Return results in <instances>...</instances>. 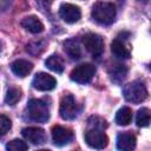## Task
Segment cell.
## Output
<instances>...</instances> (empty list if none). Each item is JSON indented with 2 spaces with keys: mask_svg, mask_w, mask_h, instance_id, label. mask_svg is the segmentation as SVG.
<instances>
[{
  "mask_svg": "<svg viewBox=\"0 0 151 151\" xmlns=\"http://www.w3.org/2000/svg\"><path fill=\"white\" fill-rule=\"evenodd\" d=\"M45 65L47 68H50L51 71L55 72V73H63L64 71V60L60 55L58 54H52L50 55L46 60H45Z\"/></svg>",
  "mask_w": 151,
  "mask_h": 151,
  "instance_id": "obj_19",
  "label": "cell"
},
{
  "mask_svg": "<svg viewBox=\"0 0 151 151\" xmlns=\"http://www.w3.org/2000/svg\"><path fill=\"white\" fill-rule=\"evenodd\" d=\"M96 74V66L90 63H84L78 66H76L71 73L70 78L72 81L78 84H87L92 80V78Z\"/></svg>",
  "mask_w": 151,
  "mask_h": 151,
  "instance_id": "obj_4",
  "label": "cell"
},
{
  "mask_svg": "<svg viewBox=\"0 0 151 151\" xmlns=\"http://www.w3.org/2000/svg\"><path fill=\"white\" fill-rule=\"evenodd\" d=\"M59 15L60 18L67 24L77 22L81 17V11L78 6L72 4H61L59 7Z\"/></svg>",
  "mask_w": 151,
  "mask_h": 151,
  "instance_id": "obj_11",
  "label": "cell"
},
{
  "mask_svg": "<svg viewBox=\"0 0 151 151\" xmlns=\"http://www.w3.org/2000/svg\"><path fill=\"white\" fill-rule=\"evenodd\" d=\"M132 120V110L127 106H123L122 109H119L116 113L114 117V122L117 125L120 126H126L131 123Z\"/></svg>",
  "mask_w": 151,
  "mask_h": 151,
  "instance_id": "obj_18",
  "label": "cell"
},
{
  "mask_svg": "<svg viewBox=\"0 0 151 151\" xmlns=\"http://www.w3.org/2000/svg\"><path fill=\"white\" fill-rule=\"evenodd\" d=\"M92 18L101 25H111L116 20L117 9L112 2L109 1H98L93 5L91 11Z\"/></svg>",
  "mask_w": 151,
  "mask_h": 151,
  "instance_id": "obj_1",
  "label": "cell"
},
{
  "mask_svg": "<svg viewBox=\"0 0 151 151\" xmlns=\"http://www.w3.org/2000/svg\"><path fill=\"white\" fill-rule=\"evenodd\" d=\"M88 125H91L92 127L101 129V130H104V129L107 127L106 120H104V119L100 118V117H94V116H92V117L88 119Z\"/></svg>",
  "mask_w": 151,
  "mask_h": 151,
  "instance_id": "obj_24",
  "label": "cell"
},
{
  "mask_svg": "<svg viewBox=\"0 0 151 151\" xmlns=\"http://www.w3.org/2000/svg\"><path fill=\"white\" fill-rule=\"evenodd\" d=\"M136 144H137L136 136L130 131L120 132L117 136V149H119V150L131 151L136 147Z\"/></svg>",
  "mask_w": 151,
  "mask_h": 151,
  "instance_id": "obj_12",
  "label": "cell"
},
{
  "mask_svg": "<svg viewBox=\"0 0 151 151\" xmlns=\"http://www.w3.org/2000/svg\"><path fill=\"white\" fill-rule=\"evenodd\" d=\"M83 45L86 51L93 55V58H99L104 52V40L97 33H87L81 39Z\"/></svg>",
  "mask_w": 151,
  "mask_h": 151,
  "instance_id": "obj_5",
  "label": "cell"
},
{
  "mask_svg": "<svg viewBox=\"0 0 151 151\" xmlns=\"http://www.w3.org/2000/svg\"><path fill=\"white\" fill-rule=\"evenodd\" d=\"M21 134L24 136V138L32 143L33 145H41L46 142V133L45 130L38 126H28V127H24L21 130Z\"/></svg>",
  "mask_w": 151,
  "mask_h": 151,
  "instance_id": "obj_10",
  "label": "cell"
},
{
  "mask_svg": "<svg viewBox=\"0 0 151 151\" xmlns=\"http://www.w3.org/2000/svg\"><path fill=\"white\" fill-rule=\"evenodd\" d=\"M27 114L29 119L37 123H46L50 119V110L45 101L40 99H31L27 103Z\"/></svg>",
  "mask_w": 151,
  "mask_h": 151,
  "instance_id": "obj_3",
  "label": "cell"
},
{
  "mask_svg": "<svg viewBox=\"0 0 151 151\" xmlns=\"http://www.w3.org/2000/svg\"><path fill=\"white\" fill-rule=\"evenodd\" d=\"M11 127H12V122H11V119H9L7 116L1 114V116H0V131H1V134H2V136L6 134V133L9 131Z\"/></svg>",
  "mask_w": 151,
  "mask_h": 151,
  "instance_id": "obj_25",
  "label": "cell"
},
{
  "mask_svg": "<svg viewBox=\"0 0 151 151\" xmlns=\"http://www.w3.org/2000/svg\"><path fill=\"white\" fill-rule=\"evenodd\" d=\"M111 52L112 54L118 59H129L131 57V53L129 48L124 45V42L120 39H114L111 42Z\"/></svg>",
  "mask_w": 151,
  "mask_h": 151,
  "instance_id": "obj_17",
  "label": "cell"
},
{
  "mask_svg": "<svg viewBox=\"0 0 151 151\" xmlns=\"http://www.w3.org/2000/svg\"><path fill=\"white\" fill-rule=\"evenodd\" d=\"M6 149L8 151H25L28 149V145L21 139H13L7 143Z\"/></svg>",
  "mask_w": 151,
  "mask_h": 151,
  "instance_id": "obj_23",
  "label": "cell"
},
{
  "mask_svg": "<svg viewBox=\"0 0 151 151\" xmlns=\"http://www.w3.org/2000/svg\"><path fill=\"white\" fill-rule=\"evenodd\" d=\"M48 1H52V0H48Z\"/></svg>",
  "mask_w": 151,
  "mask_h": 151,
  "instance_id": "obj_29",
  "label": "cell"
},
{
  "mask_svg": "<svg viewBox=\"0 0 151 151\" xmlns=\"http://www.w3.org/2000/svg\"><path fill=\"white\" fill-rule=\"evenodd\" d=\"M55 85H57L55 78L46 72L37 73L32 79V86L38 91H51L55 87Z\"/></svg>",
  "mask_w": 151,
  "mask_h": 151,
  "instance_id": "obj_8",
  "label": "cell"
},
{
  "mask_svg": "<svg viewBox=\"0 0 151 151\" xmlns=\"http://www.w3.org/2000/svg\"><path fill=\"white\" fill-rule=\"evenodd\" d=\"M149 17H150V20H151V7H150V12H149Z\"/></svg>",
  "mask_w": 151,
  "mask_h": 151,
  "instance_id": "obj_26",
  "label": "cell"
},
{
  "mask_svg": "<svg viewBox=\"0 0 151 151\" xmlns=\"http://www.w3.org/2000/svg\"><path fill=\"white\" fill-rule=\"evenodd\" d=\"M45 45H46V41H44V40L33 41V42L27 44V46H26V51H27L28 53H31L32 55H39V54L44 51Z\"/></svg>",
  "mask_w": 151,
  "mask_h": 151,
  "instance_id": "obj_22",
  "label": "cell"
},
{
  "mask_svg": "<svg viewBox=\"0 0 151 151\" xmlns=\"http://www.w3.org/2000/svg\"><path fill=\"white\" fill-rule=\"evenodd\" d=\"M64 46V51L66 52V54L73 59V60H78L81 58V48L80 45L78 42V40L76 39H67L63 42Z\"/></svg>",
  "mask_w": 151,
  "mask_h": 151,
  "instance_id": "obj_15",
  "label": "cell"
},
{
  "mask_svg": "<svg viewBox=\"0 0 151 151\" xmlns=\"http://www.w3.org/2000/svg\"><path fill=\"white\" fill-rule=\"evenodd\" d=\"M151 123V111L147 107H142L137 111L136 124L139 127H146Z\"/></svg>",
  "mask_w": 151,
  "mask_h": 151,
  "instance_id": "obj_20",
  "label": "cell"
},
{
  "mask_svg": "<svg viewBox=\"0 0 151 151\" xmlns=\"http://www.w3.org/2000/svg\"><path fill=\"white\" fill-rule=\"evenodd\" d=\"M85 142L86 144L92 147V149H104L109 144V138L105 134L104 130L97 129V127H91L85 132Z\"/></svg>",
  "mask_w": 151,
  "mask_h": 151,
  "instance_id": "obj_6",
  "label": "cell"
},
{
  "mask_svg": "<svg viewBox=\"0 0 151 151\" xmlns=\"http://www.w3.org/2000/svg\"><path fill=\"white\" fill-rule=\"evenodd\" d=\"M127 67L123 64H116L114 66L111 67V70L109 71V74H110V78L113 83L116 84H122L125 78L127 77Z\"/></svg>",
  "mask_w": 151,
  "mask_h": 151,
  "instance_id": "obj_16",
  "label": "cell"
},
{
  "mask_svg": "<svg viewBox=\"0 0 151 151\" xmlns=\"http://www.w3.org/2000/svg\"><path fill=\"white\" fill-rule=\"evenodd\" d=\"M149 70H151V64H149Z\"/></svg>",
  "mask_w": 151,
  "mask_h": 151,
  "instance_id": "obj_28",
  "label": "cell"
},
{
  "mask_svg": "<svg viewBox=\"0 0 151 151\" xmlns=\"http://www.w3.org/2000/svg\"><path fill=\"white\" fill-rule=\"evenodd\" d=\"M21 26L33 33V34H38V33H41L44 31V24L40 21V19L35 15H28V17H25L22 20H21Z\"/></svg>",
  "mask_w": 151,
  "mask_h": 151,
  "instance_id": "obj_14",
  "label": "cell"
},
{
  "mask_svg": "<svg viewBox=\"0 0 151 151\" xmlns=\"http://www.w3.org/2000/svg\"><path fill=\"white\" fill-rule=\"evenodd\" d=\"M123 96L126 101L132 104H139L144 101L147 97V90L143 81L134 80L126 84L123 88Z\"/></svg>",
  "mask_w": 151,
  "mask_h": 151,
  "instance_id": "obj_2",
  "label": "cell"
},
{
  "mask_svg": "<svg viewBox=\"0 0 151 151\" xmlns=\"http://www.w3.org/2000/svg\"><path fill=\"white\" fill-rule=\"evenodd\" d=\"M20 98H21V90L12 87V88H9L7 91V93L5 96V103L7 105L13 106V105H15L20 100Z\"/></svg>",
  "mask_w": 151,
  "mask_h": 151,
  "instance_id": "obj_21",
  "label": "cell"
},
{
  "mask_svg": "<svg viewBox=\"0 0 151 151\" xmlns=\"http://www.w3.org/2000/svg\"><path fill=\"white\" fill-rule=\"evenodd\" d=\"M137 1H143V2H145V1H147V0H137Z\"/></svg>",
  "mask_w": 151,
  "mask_h": 151,
  "instance_id": "obj_27",
  "label": "cell"
},
{
  "mask_svg": "<svg viewBox=\"0 0 151 151\" xmlns=\"http://www.w3.org/2000/svg\"><path fill=\"white\" fill-rule=\"evenodd\" d=\"M11 70L17 77L25 78L33 70V64L25 59H17L11 64Z\"/></svg>",
  "mask_w": 151,
  "mask_h": 151,
  "instance_id": "obj_13",
  "label": "cell"
},
{
  "mask_svg": "<svg viewBox=\"0 0 151 151\" xmlns=\"http://www.w3.org/2000/svg\"><path fill=\"white\" fill-rule=\"evenodd\" d=\"M51 134H52V140L57 146H64L71 143V140L73 139L72 130L60 125H54L51 130Z\"/></svg>",
  "mask_w": 151,
  "mask_h": 151,
  "instance_id": "obj_9",
  "label": "cell"
},
{
  "mask_svg": "<svg viewBox=\"0 0 151 151\" xmlns=\"http://www.w3.org/2000/svg\"><path fill=\"white\" fill-rule=\"evenodd\" d=\"M59 114L64 120H73L78 116V106L72 94H65L61 98Z\"/></svg>",
  "mask_w": 151,
  "mask_h": 151,
  "instance_id": "obj_7",
  "label": "cell"
}]
</instances>
